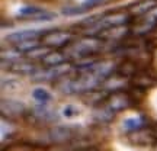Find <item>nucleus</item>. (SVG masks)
Here are the masks:
<instances>
[{"label":"nucleus","instance_id":"obj_1","mask_svg":"<svg viewBox=\"0 0 157 151\" xmlns=\"http://www.w3.org/2000/svg\"><path fill=\"white\" fill-rule=\"evenodd\" d=\"M102 83H103V80L95 77L92 74H83L76 78H64L58 84V89L66 95L87 93V92H93L96 87H101Z\"/></svg>","mask_w":157,"mask_h":151},{"label":"nucleus","instance_id":"obj_2","mask_svg":"<svg viewBox=\"0 0 157 151\" xmlns=\"http://www.w3.org/2000/svg\"><path fill=\"white\" fill-rule=\"evenodd\" d=\"M105 42H102L101 38H93V36H87V38H82L78 41H74L73 44H70L66 48L64 54L68 58H78L83 60L87 58L90 54H96L102 50V45Z\"/></svg>","mask_w":157,"mask_h":151},{"label":"nucleus","instance_id":"obj_3","mask_svg":"<svg viewBox=\"0 0 157 151\" xmlns=\"http://www.w3.org/2000/svg\"><path fill=\"white\" fill-rule=\"evenodd\" d=\"M129 22V16L127 13H111V15H103L101 17V21L98 23H95L92 28H87L86 29V35H90V36H93V35L99 34V32H103V31H106V29H111V28H117V26H121L124 23H128Z\"/></svg>","mask_w":157,"mask_h":151},{"label":"nucleus","instance_id":"obj_4","mask_svg":"<svg viewBox=\"0 0 157 151\" xmlns=\"http://www.w3.org/2000/svg\"><path fill=\"white\" fill-rule=\"evenodd\" d=\"M50 31H41V29H25V31H17L13 34H9L6 36V41H9L10 44L17 45L28 41H38L42 39L44 35H47Z\"/></svg>","mask_w":157,"mask_h":151},{"label":"nucleus","instance_id":"obj_5","mask_svg":"<svg viewBox=\"0 0 157 151\" xmlns=\"http://www.w3.org/2000/svg\"><path fill=\"white\" fill-rule=\"evenodd\" d=\"M71 70L70 66L67 64H61V66H57V67H48L47 70H42V68H38L35 71L31 78L35 80V81H41V80H51V78H57V77H61L66 73H68Z\"/></svg>","mask_w":157,"mask_h":151},{"label":"nucleus","instance_id":"obj_6","mask_svg":"<svg viewBox=\"0 0 157 151\" xmlns=\"http://www.w3.org/2000/svg\"><path fill=\"white\" fill-rule=\"evenodd\" d=\"M73 38V35L70 32H63V31H50L47 35L42 36V42L45 47H54V48H61L70 42V39Z\"/></svg>","mask_w":157,"mask_h":151},{"label":"nucleus","instance_id":"obj_7","mask_svg":"<svg viewBox=\"0 0 157 151\" xmlns=\"http://www.w3.org/2000/svg\"><path fill=\"white\" fill-rule=\"evenodd\" d=\"M0 109H2V113L3 115H9V116H13V115H21L26 111V106L25 103L19 100H13V99H2L0 102Z\"/></svg>","mask_w":157,"mask_h":151},{"label":"nucleus","instance_id":"obj_8","mask_svg":"<svg viewBox=\"0 0 157 151\" xmlns=\"http://www.w3.org/2000/svg\"><path fill=\"white\" fill-rule=\"evenodd\" d=\"M131 34V31L127 28H121V26H117V28H111V29H106L103 31L102 34H99V38L101 39H108L111 42H115V41H119L122 39L124 36Z\"/></svg>","mask_w":157,"mask_h":151},{"label":"nucleus","instance_id":"obj_9","mask_svg":"<svg viewBox=\"0 0 157 151\" xmlns=\"http://www.w3.org/2000/svg\"><path fill=\"white\" fill-rule=\"evenodd\" d=\"M34 115L38 118L39 121H44V122H54V121L60 119V116H58V113L56 111H50L44 105H38V106L35 108Z\"/></svg>","mask_w":157,"mask_h":151},{"label":"nucleus","instance_id":"obj_10","mask_svg":"<svg viewBox=\"0 0 157 151\" xmlns=\"http://www.w3.org/2000/svg\"><path fill=\"white\" fill-rule=\"evenodd\" d=\"M47 137L50 142H64L71 137V132L68 128H52L48 131Z\"/></svg>","mask_w":157,"mask_h":151},{"label":"nucleus","instance_id":"obj_11","mask_svg":"<svg viewBox=\"0 0 157 151\" xmlns=\"http://www.w3.org/2000/svg\"><path fill=\"white\" fill-rule=\"evenodd\" d=\"M66 54L63 52H50L48 55H45L41 62L44 64L45 67H57V66H61V64H66Z\"/></svg>","mask_w":157,"mask_h":151},{"label":"nucleus","instance_id":"obj_12","mask_svg":"<svg viewBox=\"0 0 157 151\" xmlns=\"http://www.w3.org/2000/svg\"><path fill=\"white\" fill-rule=\"evenodd\" d=\"M108 106L111 108L115 113H117L118 111H122V109H125V108L129 106L128 96L122 95V93H119V95H113L112 97H111L109 103H108Z\"/></svg>","mask_w":157,"mask_h":151},{"label":"nucleus","instance_id":"obj_13","mask_svg":"<svg viewBox=\"0 0 157 151\" xmlns=\"http://www.w3.org/2000/svg\"><path fill=\"white\" fill-rule=\"evenodd\" d=\"M9 70L13 71V73L25 74V76H29V77H31V76L38 70V67L34 66V64H29V62H13Z\"/></svg>","mask_w":157,"mask_h":151},{"label":"nucleus","instance_id":"obj_14","mask_svg":"<svg viewBox=\"0 0 157 151\" xmlns=\"http://www.w3.org/2000/svg\"><path fill=\"white\" fill-rule=\"evenodd\" d=\"M127 86V80L124 77H108L106 80H103V83L101 84L102 90H118L124 89Z\"/></svg>","mask_w":157,"mask_h":151},{"label":"nucleus","instance_id":"obj_15","mask_svg":"<svg viewBox=\"0 0 157 151\" xmlns=\"http://www.w3.org/2000/svg\"><path fill=\"white\" fill-rule=\"evenodd\" d=\"M144 125H146V121L140 116L127 118V119H124L122 128L125 129V131H129V132H137V131H141V128H143Z\"/></svg>","mask_w":157,"mask_h":151},{"label":"nucleus","instance_id":"obj_16","mask_svg":"<svg viewBox=\"0 0 157 151\" xmlns=\"http://www.w3.org/2000/svg\"><path fill=\"white\" fill-rule=\"evenodd\" d=\"M113 116H115V112H113V111L108 106V105L99 108V109H96L95 112H93V118H95L98 122H102V123L112 121Z\"/></svg>","mask_w":157,"mask_h":151},{"label":"nucleus","instance_id":"obj_17","mask_svg":"<svg viewBox=\"0 0 157 151\" xmlns=\"http://www.w3.org/2000/svg\"><path fill=\"white\" fill-rule=\"evenodd\" d=\"M32 97L38 102L39 105H44V106H47V103H50L52 100V95L48 90L42 89V87H36V89L32 90Z\"/></svg>","mask_w":157,"mask_h":151},{"label":"nucleus","instance_id":"obj_18","mask_svg":"<svg viewBox=\"0 0 157 151\" xmlns=\"http://www.w3.org/2000/svg\"><path fill=\"white\" fill-rule=\"evenodd\" d=\"M7 61L9 62H19V60H23V52L17 51L16 48L13 50H7V51H2V61Z\"/></svg>","mask_w":157,"mask_h":151},{"label":"nucleus","instance_id":"obj_19","mask_svg":"<svg viewBox=\"0 0 157 151\" xmlns=\"http://www.w3.org/2000/svg\"><path fill=\"white\" fill-rule=\"evenodd\" d=\"M42 12H44V9H42V7H38V6H25V7H21V9L17 10V15L21 17H28V19H31V17L36 16V15L42 13Z\"/></svg>","mask_w":157,"mask_h":151},{"label":"nucleus","instance_id":"obj_20","mask_svg":"<svg viewBox=\"0 0 157 151\" xmlns=\"http://www.w3.org/2000/svg\"><path fill=\"white\" fill-rule=\"evenodd\" d=\"M156 6H157V0L143 2V3H138V5L134 7V13L135 15H144V13H148V12H151L153 9H156Z\"/></svg>","mask_w":157,"mask_h":151},{"label":"nucleus","instance_id":"obj_21","mask_svg":"<svg viewBox=\"0 0 157 151\" xmlns=\"http://www.w3.org/2000/svg\"><path fill=\"white\" fill-rule=\"evenodd\" d=\"M131 138L134 140L135 144H150L153 141V134H148L146 131H137L132 132Z\"/></svg>","mask_w":157,"mask_h":151},{"label":"nucleus","instance_id":"obj_22","mask_svg":"<svg viewBox=\"0 0 157 151\" xmlns=\"http://www.w3.org/2000/svg\"><path fill=\"white\" fill-rule=\"evenodd\" d=\"M51 51H50V47H36L34 48L32 51H29L26 57L28 58H32V60H42L45 55H48Z\"/></svg>","mask_w":157,"mask_h":151},{"label":"nucleus","instance_id":"obj_23","mask_svg":"<svg viewBox=\"0 0 157 151\" xmlns=\"http://www.w3.org/2000/svg\"><path fill=\"white\" fill-rule=\"evenodd\" d=\"M38 47V41H28V42H22V44H17L15 45V48L21 52H26L28 54L29 51H32L34 48Z\"/></svg>","mask_w":157,"mask_h":151},{"label":"nucleus","instance_id":"obj_24","mask_svg":"<svg viewBox=\"0 0 157 151\" xmlns=\"http://www.w3.org/2000/svg\"><path fill=\"white\" fill-rule=\"evenodd\" d=\"M57 15L56 13H52V12H47L44 10L42 13H39V15H36V16L31 17L29 21H36V22H47V21H51V19H54Z\"/></svg>","mask_w":157,"mask_h":151},{"label":"nucleus","instance_id":"obj_25","mask_svg":"<svg viewBox=\"0 0 157 151\" xmlns=\"http://www.w3.org/2000/svg\"><path fill=\"white\" fill-rule=\"evenodd\" d=\"M63 116L66 118H74L78 115V109L74 105H66V106L63 108Z\"/></svg>","mask_w":157,"mask_h":151}]
</instances>
